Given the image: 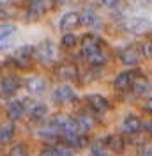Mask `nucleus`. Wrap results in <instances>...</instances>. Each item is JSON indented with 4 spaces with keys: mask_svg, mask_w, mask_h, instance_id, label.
Listing matches in <instances>:
<instances>
[{
    "mask_svg": "<svg viewBox=\"0 0 152 156\" xmlns=\"http://www.w3.org/2000/svg\"><path fill=\"white\" fill-rule=\"evenodd\" d=\"M14 133H16L14 122H4V124H0V146H7L11 140L14 138Z\"/></svg>",
    "mask_w": 152,
    "mask_h": 156,
    "instance_id": "15",
    "label": "nucleus"
},
{
    "mask_svg": "<svg viewBox=\"0 0 152 156\" xmlns=\"http://www.w3.org/2000/svg\"><path fill=\"white\" fill-rule=\"evenodd\" d=\"M142 128H145V129H147V133H149V135H152V119H149V121H143Z\"/></svg>",
    "mask_w": 152,
    "mask_h": 156,
    "instance_id": "30",
    "label": "nucleus"
},
{
    "mask_svg": "<svg viewBox=\"0 0 152 156\" xmlns=\"http://www.w3.org/2000/svg\"><path fill=\"white\" fill-rule=\"evenodd\" d=\"M90 156H112V153H110V151L105 147V144H103V146H94L92 147Z\"/></svg>",
    "mask_w": 152,
    "mask_h": 156,
    "instance_id": "24",
    "label": "nucleus"
},
{
    "mask_svg": "<svg viewBox=\"0 0 152 156\" xmlns=\"http://www.w3.org/2000/svg\"><path fill=\"white\" fill-rule=\"evenodd\" d=\"M57 153H58V156H76V154H74V149H71V147L64 146V144L57 146Z\"/></svg>",
    "mask_w": 152,
    "mask_h": 156,
    "instance_id": "26",
    "label": "nucleus"
},
{
    "mask_svg": "<svg viewBox=\"0 0 152 156\" xmlns=\"http://www.w3.org/2000/svg\"><path fill=\"white\" fill-rule=\"evenodd\" d=\"M39 156H58L57 147H44V149L39 153Z\"/></svg>",
    "mask_w": 152,
    "mask_h": 156,
    "instance_id": "28",
    "label": "nucleus"
},
{
    "mask_svg": "<svg viewBox=\"0 0 152 156\" xmlns=\"http://www.w3.org/2000/svg\"><path fill=\"white\" fill-rule=\"evenodd\" d=\"M105 46H103V43H101V39L95 37V36H92V34H87V36H83V39H81V53H83V57H90V55H94V53H97L99 50H103Z\"/></svg>",
    "mask_w": 152,
    "mask_h": 156,
    "instance_id": "1",
    "label": "nucleus"
},
{
    "mask_svg": "<svg viewBox=\"0 0 152 156\" xmlns=\"http://www.w3.org/2000/svg\"><path fill=\"white\" fill-rule=\"evenodd\" d=\"M19 85H21V82H19L18 76H5L0 80V96L2 98H11L14 96L16 92H18Z\"/></svg>",
    "mask_w": 152,
    "mask_h": 156,
    "instance_id": "2",
    "label": "nucleus"
},
{
    "mask_svg": "<svg viewBox=\"0 0 152 156\" xmlns=\"http://www.w3.org/2000/svg\"><path fill=\"white\" fill-rule=\"evenodd\" d=\"M25 114H29L30 121H43L48 115V107L41 101H36L29 108H25Z\"/></svg>",
    "mask_w": 152,
    "mask_h": 156,
    "instance_id": "9",
    "label": "nucleus"
},
{
    "mask_svg": "<svg viewBox=\"0 0 152 156\" xmlns=\"http://www.w3.org/2000/svg\"><path fill=\"white\" fill-rule=\"evenodd\" d=\"M142 129V121L140 117L134 115V114H127L122 119V131L127 135H134V133H140Z\"/></svg>",
    "mask_w": 152,
    "mask_h": 156,
    "instance_id": "6",
    "label": "nucleus"
},
{
    "mask_svg": "<svg viewBox=\"0 0 152 156\" xmlns=\"http://www.w3.org/2000/svg\"><path fill=\"white\" fill-rule=\"evenodd\" d=\"M129 29L134 30V32H145V30H149V23L145 21V20H133L131 23H129Z\"/></svg>",
    "mask_w": 152,
    "mask_h": 156,
    "instance_id": "23",
    "label": "nucleus"
},
{
    "mask_svg": "<svg viewBox=\"0 0 152 156\" xmlns=\"http://www.w3.org/2000/svg\"><path fill=\"white\" fill-rule=\"evenodd\" d=\"M87 60H88V64L90 66H105L106 60H108V53H106V50H99L97 53H94V55H90V57H87Z\"/></svg>",
    "mask_w": 152,
    "mask_h": 156,
    "instance_id": "20",
    "label": "nucleus"
},
{
    "mask_svg": "<svg viewBox=\"0 0 152 156\" xmlns=\"http://www.w3.org/2000/svg\"><path fill=\"white\" fill-rule=\"evenodd\" d=\"M76 44V36L74 34H71V32H67L66 36L62 37V46H66V48H73Z\"/></svg>",
    "mask_w": 152,
    "mask_h": 156,
    "instance_id": "25",
    "label": "nucleus"
},
{
    "mask_svg": "<svg viewBox=\"0 0 152 156\" xmlns=\"http://www.w3.org/2000/svg\"><path fill=\"white\" fill-rule=\"evenodd\" d=\"M76 124H78V129H80V133L81 135H87V133H90L92 129L95 128V119L88 112H81V114H78V115L74 117Z\"/></svg>",
    "mask_w": 152,
    "mask_h": 156,
    "instance_id": "4",
    "label": "nucleus"
},
{
    "mask_svg": "<svg viewBox=\"0 0 152 156\" xmlns=\"http://www.w3.org/2000/svg\"><path fill=\"white\" fill-rule=\"evenodd\" d=\"M87 105H88V108H90L94 114H106V112L110 110L108 99L103 98V96H99V94H92V96L87 98Z\"/></svg>",
    "mask_w": 152,
    "mask_h": 156,
    "instance_id": "5",
    "label": "nucleus"
},
{
    "mask_svg": "<svg viewBox=\"0 0 152 156\" xmlns=\"http://www.w3.org/2000/svg\"><path fill=\"white\" fill-rule=\"evenodd\" d=\"M32 48H21L18 50L16 53H14V57H12V60L16 62V66H19V68L27 69L30 66V60H32V51H30Z\"/></svg>",
    "mask_w": 152,
    "mask_h": 156,
    "instance_id": "16",
    "label": "nucleus"
},
{
    "mask_svg": "<svg viewBox=\"0 0 152 156\" xmlns=\"http://www.w3.org/2000/svg\"><path fill=\"white\" fill-rule=\"evenodd\" d=\"M55 73L60 80H76L78 78V69L74 64H60Z\"/></svg>",
    "mask_w": 152,
    "mask_h": 156,
    "instance_id": "14",
    "label": "nucleus"
},
{
    "mask_svg": "<svg viewBox=\"0 0 152 156\" xmlns=\"http://www.w3.org/2000/svg\"><path fill=\"white\" fill-rule=\"evenodd\" d=\"M27 90L30 96H39L46 90V80L41 76H30L27 80Z\"/></svg>",
    "mask_w": 152,
    "mask_h": 156,
    "instance_id": "13",
    "label": "nucleus"
},
{
    "mask_svg": "<svg viewBox=\"0 0 152 156\" xmlns=\"http://www.w3.org/2000/svg\"><path fill=\"white\" fill-rule=\"evenodd\" d=\"M14 32H16V29H14L12 25H2V27H0V48L5 44V41H7Z\"/></svg>",
    "mask_w": 152,
    "mask_h": 156,
    "instance_id": "22",
    "label": "nucleus"
},
{
    "mask_svg": "<svg viewBox=\"0 0 152 156\" xmlns=\"http://www.w3.org/2000/svg\"><path fill=\"white\" fill-rule=\"evenodd\" d=\"M94 21H95V16L92 14V12L83 14V23H87V25H94Z\"/></svg>",
    "mask_w": 152,
    "mask_h": 156,
    "instance_id": "29",
    "label": "nucleus"
},
{
    "mask_svg": "<svg viewBox=\"0 0 152 156\" xmlns=\"http://www.w3.org/2000/svg\"><path fill=\"white\" fill-rule=\"evenodd\" d=\"M136 76H138L136 71H124V73H120L119 76L115 78L113 87L117 90H127V89H131V85H133V82Z\"/></svg>",
    "mask_w": 152,
    "mask_h": 156,
    "instance_id": "7",
    "label": "nucleus"
},
{
    "mask_svg": "<svg viewBox=\"0 0 152 156\" xmlns=\"http://www.w3.org/2000/svg\"><path fill=\"white\" fill-rule=\"evenodd\" d=\"M147 110H150L152 112V92H150V96L147 98Z\"/></svg>",
    "mask_w": 152,
    "mask_h": 156,
    "instance_id": "33",
    "label": "nucleus"
},
{
    "mask_svg": "<svg viewBox=\"0 0 152 156\" xmlns=\"http://www.w3.org/2000/svg\"><path fill=\"white\" fill-rule=\"evenodd\" d=\"M117 2L119 0H101V5H105V7H115Z\"/></svg>",
    "mask_w": 152,
    "mask_h": 156,
    "instance_id": "31",
    "label": "nucleus"
},
{
    "mask_svg": "<svg viewBox=\"0 0 152 156\" xmlns=\"http://www.w3.org/2000/svg\"><path fill=\"white\" fill-rule=\"evenodd\" d=\"M142 53L147 58H152V41H147V43L142 46Z\"/></svg>",
    "mask_w": 152,
    "mask_h": 156,
    "instance_id": "27",
    "label": "nucleus"
},
{
    "mask_svg": "<svg viewBox=\"0 0 152 156\" xmlns=\"http://www.w3.org/2000/svg\"><path fill=\"white\" fill-rule=\"evenodd\" d=\"M57 2H58V0H57Z\"/></svg>",
    "mask_w": 152,
    "mask_h": 156,
    "instance_id": "35",
    "label": "nucleus"
},
{
    "mask_svg": "<svg viewBox=\"0 0 152 156\" xmlns=\"http://www.w3.org/2000/svg\"><path fill=\"white\" fill-rule=\"evenodd\" d=\"M34 2H36V0H34Z\"/></svg>",
    "mask_w": 152,
    "mask_h": 156,
    "instance_id": "34",
    "label": "nucleus"
},
{
    "mask_svg": "<svg viewBox=\"0 0 152 156\" xmlns=\"http://www.w3.org/2000/svg\"><path fill=\"white\" fill-rule=\"evenodd\" d=\"M7 156H30L29 154V147L23 142H18V144H12L11 149L7 151Z\"/></svg>",
    "mask_w": 152,
    "mask_h": 156,
    "instance_id": "21",
    "label": "nucleus"
},
{
    "mask_svg": "<svg viewBox=\"0 0 152 156\" xmlns=\"http://www.w3.org/2000/svg\"><path fill=\"white\" fill-rule=\"evenodd\" d=\"M51 98H53L55 103H60V105H62V103H69V101L74 99V90L69 87V85H58V87L53 90Z\"/></svg>",
    "mask_w": 152,
    "mask_h": 156,
    "instance_id": "8",
    "label": "nucleus"
},
{
    "mask_svg": "<svg viewBox=\"0 0 152 156\" xmlns=\"http://www.w3.org/2000/svg\"><path fill=\"white\" fill-rule=\"evenodd\" d=\"M131 89H133V92L136 94V96H143V94L149 92L150 83H149V80H147L145 76H136L134 82H133V85H131Z\"/></svg>",
    "mask_w": 152,
    "mask_h": 156,
    "instance_id": "18",
    "label": "nucleus"
},
{
    "mask_svg": "<svg viewBox=\"0 0 152 156\" xmlns=\"http://www.w3.org/2000/svg\"><path fill=\"white\" fill-rule=\"evenodd\" d=\"M105 147L110 153H122L124 147H126V140L122 135H108L105 138Z\"/></svg>",
    "mask_w": 152,
    "mask_h": 156,
    "instance_id": "11",
    "label": "nucleus"
},
{
    "mask_svg": "<svg viewBox=\"0 0 152 156\" xmlns=\"http://www.w3.org/2000/svg\"><path fill=\"white\" fill-rule=\"evenodd\" d=\"M142 156H152V146H145V147H143Z\"/></svg>",
    "mask_w": 152,
    "mask_h": 156,
    "instance_id": "32",
    "label": "nucleus"
},
{
    "mask_svg": "<svg viewBox=\"0 0 152 156\" xmlns=\"http://www.w3.org/2000/svg\"><path fill=\"white\" fill-rule=\"evenodd\" d=\"M120 62L126 66H136L140 62V50L136 46H127L120 51Z\"/></svg>",
    "mask_w": 152,
    "mask_h": 156,
    "instance_id": "12",
    "label": "nucleus"
},
{
    "mask_svg": "<svg viewBox=\"0 0 152 156\" xmlns=\"http://www.w3.org/2000/svg\"><path fill=\"white\" fill-rule=\"evenodd\" d=\"M78 23H80V14H76V12H67V14H64L62 20H60V29L71 30V29H74Z\"/></svg>",
    "mask_w": 152,
    "mask_h": 156,
    "instance_id": "19",
    "label": "nucleus"
},
{
    "mask_svg": "<svg viewBox=\"0 0 152 156\" xmlns=\"http://www.w3.org/2000/svg\"><path fill=\"white\" fill-rule=\"evenodd\" d=\"M36 55L39 57L41 62H53V60H55V55H57V51H55V46L48 41V43H43L41 46L36 48Z\"/></svg>",
    "mask_w": 152,
    "mask_h": 156,
    "instance_id": "10",
    "label": "nucleus"
},
{
    "mask_svg": "<svg viewBox=\"0 0 152 156\" xmlns=\"http://www.w3.org/2000/svg\"><path fill=\"white\" fill-rule=\"evenodd\" d=\"M37 135L41 136V138H48V140L58 138V131H57V128H55V124H53V121L44 122V124L37 129Z\"/></svg>",
    "mask_w": 152,
    "mask_h": 156,
    "instance_id": "17",
    "label": "nucleus"
},
{
    "mask_svg": "<svg viewBox=\"0 0 152 156\" xmlns=\"http://www.w3.org/2000/svg\"><path fill=\"white\" fill-rule=\"evenodd\" d=\"M25 103L21 101V99H14V101H11L7 108H5V115L9 119V122H16L19 121L21 117L25 115Z\"/></svg>",
    "mask_w": 152,
    "mask_h": 156,
    "instance_id": "3",
    "label": "nucleus"
}]
</instances>
